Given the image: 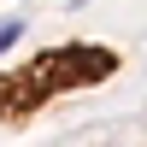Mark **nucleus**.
<instances>
[{
    "mask_svg": "<svg viewBox=\"0 0 147 147\" xmlns=\"http://www.w3.org/2000/svg\"><path fill=\"white\" fill-rule=\"evenodd\" d=\"M112 71H118L112 47H53V53H35L30 65L0 77V124H24L35 106L59 100L71 88H88V82H106Z\"/></svg>",
    "mask_w": 147,
    "mask_h": 147,
    "instance_id": "1",
    "label": "nucleus"
},
{
    "mask_svg": "<svg viewBox=\"0 0 147 147\" xmlns=\"http://www.w3.org/2000/svg\"><path fill=\"white\" fill-rule=\"evenodd\" d=\"M18 30H24V24H0V47H12V41H18Z\"/></svg>",
    "mask_w": 147,
    "mask_h": 147,
    "instance_id": "2",
    "label": "nucleus"
}]
</instances>
